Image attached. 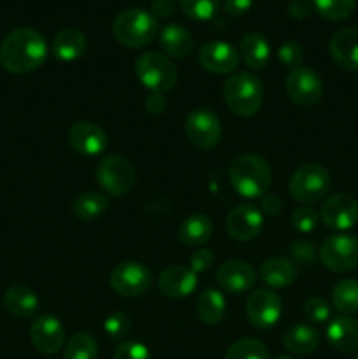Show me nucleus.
<instances>
[{"instance_id":"7","label":"nucleus","mask_w":358,"mask_h":359,"mask_svg":"<svg viewBox=\"0 0 358 359\" xmlns=\"http://www.w3.org/2000/svg\"><path fill=\"white\" fill-rule=\"evenodd\" d=\"M290 195L300 203H316L329 193L330 174L325 167L316 163L302 165L290 179Z\"/></svg>"},{"instance_id":"10","label":"nucleus","mask_w":358,"mask_h":359,"mask_svg":"<svg viewBox=\"0 0 358 359\" xmlns=\"http://www.w3.org/2000/svg\"><path fill=\"white\" fill-rule=\"evenodd\" d=\"M284 88L293 104L302 107H312L323 97V81L309 67H297L290 70L284 81Z\"/></svg>"},{"instance_id":"16","label":"nucleus","mask_w":358,"mask_h":359,"mask_svg":"<svg viewBox=\"0 0 358 359\" xmlns=\"http://www.w3.org/2000/svg\"><path fill=\"white\" fill-rule=\"evenodd\" d=\"M237 49L225 41H211L200 48L199 62L211 74H230L239 67Z\"/></svg>"},{"instance_id":"40","label":"nucleus","mask_w":358,"mask_h":359,"mask_svg":"<svg viewBox=\"0 0 358 359\" xmlns=\"http://www.w3.org/2000/svg\"><path fill=\"white\" fill-rule=\"evenodd\" d=\"M304 316L307 318V321L321 325L330 319V305L319 297L309 298L304 305Z\"/></svg>"},{"instance_id":"11","label":"nucleus","mask_w":358,"mask_h":359,"mask_svg":"<svg viewBox=\"0 0 358 359\" xmlns=\"http://www.w3.org/2000/svg\"><path fill=\"white\" fill-rule=\"evenodd\" d=\"M186 135H188L190 142L199 149H213L220 144L223 128L213 111L195 109L186 118Z\"/></svg>"},{"instance_id":"38","label":"nucleus","mask_w":358,"mask_h":359,"mask_svg":"<svg viewBox=\"0 0 358 359\" xmlns=\"http://www.w3.org/2000/svg\"><path fill=\"white\" fill-rule=\"evenodd\" d=\"M277 58L281 60V63H283L284 67L293 70L297 69V67H300L302 60H304V49H302V46L298 44V42L286 41L279 46V49H277Z\"/></svg>"},{"instance_id":"45","label":"nucleus","mask_w":358,"mask_h":359,"mask_svg":"<svg viewBox=\"0 0 358 359\" xmlns=\"http://www.w3.org/2000/svg\"><path fill=\"white\" fill-rule=\"evenodd\" d=\"M253 7V0H223L225 13L230 16H242Z\"/></svg>"},{"instance_id":"27","label":"nucleus","mask_w":358,"mask_h":359,"mask_svg":"<svg viewBox=\"0 0 358 359\" xmlns=\"http://www.w3.org/2000/svg\"><path fill=\"white\" fill-rule=\"evenodd\" d=\"M213 221L206 214H193L186 217L179 226V241L190 248L204 245L213 237Z\"/></svg>"},{"instance_id":"9","label":"nucleus","mask_w":358,"mask_h":359,"mask_svg":"<svg viewBox=\"0 0 358 359\" xmlns=\"http://www.w3.org/2000/svg\"><path fill=\"white\" fill-rule=\"evenodd\" d=\"M151 270L146 265L137 262H123L111 272V287L125 298L142 297L151 286Z\"/></svg>"},{"instance_id":"34","label":"nucleus","mask_w":358,"mask_h":359,"mask_svg":"<svg viewBox=\"0 0 358 359\" xmlns=\"http://www.w3.org/2000/svg\"><path fill=\"white\" fill-rule=\"evenodd\" d=\"M225 359H269V351L260 340L242 339L228 347Z\"/></svg>"},{"instance_id":"2","label":"nucleus","mask_w":358,"mask_h":359,"mask_svg":"<svg viewBox=\"0 0 358 359\" xmlns=\"http://www.w3.org/2000/svg\"><path fill=\"white\" fill-rule=\"evenodd\" d=\"M228 179L234 191L242 198H260L267 195L272 184V170L262 156L246 153L232 161Z\"/></svg>"},{"instance_id":"1","label":"nucleus","mask_w":358,"mask_h":359,"mask_svg":"<svg viewBox=\"0 0 358 359\" xmlns=\"http://www.w3.org/2000/svg\"><path fill=\"white\" fill-rule=\"evenodd\" d=\"M48 58V44L34 28H16L0 44V65L11 74L37 70Z\"/></svg>"},{"instance_id":"48","label":"nucleus","mask_w":358,"mask_h":359,"mask_svg":"<svg viewBox=\"0 0 358 359\" xmlns=\"http://www.w3.org/2000/svg\"><path fill=\"white\" fill-rule=\"evenodd\" d=\"M274 359H295V358H291V356H277V358H274Z\"/></svg>"},{"instance_id":"31","label":"nucleus","mask_w":358,"mask_h":359,"mask_svg":"<svg viewBox=\"0 0 358 359\" xmlns=\"http://www.w3.org/2000/svg\"><path fill=\"white\" fill-rule=\"evenodd\" d=\"M332 302L336 309L343 314H357L358 312V280L343 279L333 286Z\"/></svg>"},{"instance_id":"28","label":"nucleus","mask_w":358,"mask_h":359,"mask_svg":"<svg viewBox=\"0 0 358 359\" xmlns=\"http://www.w3.org/2000/svg\"><path fill=\"white\" fill-rule=\"evenodd\" d=\"M318 344L319 333L309 325H293L283 335V346L293 354H311Z\"/></svg>"},{"instance_id":"44","label":"nucleus","mask_w":358,"mask_h":359,"mask_svg":"<svg viewBox=\"0 0 358 359\" xmlns=\"http://www.w3.org/2000/svg\"><path fill=\"white\" fill-rule=\"evenodd\" d=\"M311 9L312 6L309 0H291V2L288 4V14L297 21L305 20V18L311 14Z\"/></svg>"},{"instance_id":"33","label":"nucleus","mask_w":358,"mask_h":359,"mask_svg":"<svg viewBox=\"0 0 358 359\" xmlns=\"http://www.w3.org/2000/svg\"><path fill=\"white\" fill-rule=\"evenodd\" d=\"M312 6L325 20L343 21L354 13L357 0H312Z\"/></svg>"},{"instance_id":"17","label":"nucleus","mask_w":358,"mask_h":359,"mask_svg":"<svg viewBox=\"0 0 358 359\" xmlns=\"http://www.w3.org/2000/svg\"><path fill=\"white\" fill-rule=\"evenodd\" d=\"M30 339L41 353L56 354L65 344V328L55 316H41L32 323Z\"/></svg>"},{"instance_id":"29","label":"nucleus","mask_w":358,"mask_h":359,"mask_svg":"<svg viewBox=\"0 0 358 359\" xmlns=\"http://www.w3.org/2000/svg\"><path fill=\"white\" fill-rule=\"evenodd\" d=\"M227 302L218 290H206L197 300V314L204 325L214 326L223 321Z\"/></svg>"},{"instance_id":"19","label":"nucleus","mask_w":358,"mask_h":359,"mask_svg":"<svg viewBox=\"0 0 358 359\" xmlns=\"http://www.w3.org/2000/svg\"><path fill=\"white\" fill-rule=\"evenodd\" d=\"M197 273L190 266L171 265L158 277V290L167 298H186L197 290Z\"/></svg>"},{"instance_id":"25","label":"nucleus","mask_w":358,"mask_h":359,"mask_svg":"<svg viewBox=\"0 0 358 359\" xmlns=\"http://www.w3.org/2000/svg\"><path fill=\"white\" fill-rule=\"evenodd\" d=\"M160 46L172 58H186L193 49V37L181 25L168 23L160 30Z\"/></svg>"},{"instance_id":"42","label":"nucleus","mask_w":358,"mask_h":359,"mask_svg":"<svg viewBox=\"0 0 358 359\" xmlns=\"http://www.w3.org/2000/svg\"><path fill=\"white\" fill-rule=\"evenodd\" d=\"M214 252L209 249H199L190 256V269L195 273H204L214 265Z\"/></svg>"},{"instance_id":"5","label":"nucleus","mask_w":358,"mask_h":359,"mask_svg":"<svg viewBox=\"0 0 358 359\" xmlns=\"http://www.w3.org/2000/svg\"><path fill=\"white\" fill-rule=\"evenodd\" d=\"M135 76L151 93H165L178 83V69L165 55L157 51L142 53L135 60Z\"/></svg>"},{"instance_id":"18","label":"nucleus","mask_w":358,"mask_h":359,"mask_svg":"<svg viewBox=\"0 0 358 359\" xmlns=\"http://www.w3.org/2000/svg\"><path fill=\"white\" fill-rule=\"evenodd\" d=\"M329 53L340 69L358 72V28H340L330 37Z\"/></svg>"},{"instance_id":"22","label":"nucleus","mask_w":358,"mask_h":359,"mask_svg":"<svg viewBox=\"0 0 358 359\" xmlns=\"http://www.w3.org/2000/svg\"><path fill=\"white\" fill-rule=\"evenodd\" d=\"M86 35L77 28H63L55 35L51 44L53 56L60 62H76L86 51Z\"/></svg>"},{"instance_id":"43","label":"nucleus","mask_w":358,"mask_h":359,"mask_svg":"<svg viewBox=\"0 0 358 359\" xmlns=\"http://www.w3.org/2000/svg\"><path fill=\"white\" fill-rule=\"evenodd\" d=\"M175 7H178L175 0H153L151 14L154 16V20H167L175 13Z\"/></svg>"},{"instance_id":"24","label":"nucleus","mask_w":358,"mask_h":359,"mask_svg":"<svg viewBox=\"0 0 358 359\" xmlns=\"http://www.w3.org/2000/svg\"><path fill=\"white\" fill-rule=\"evenodd\" d=\"M239 55H241L246 67L253 70H263L270 60L269 41L258 32L246 34L244 39L241 41Z\"/></svg>"},{"instance_id":"21","label":"nucleus","mask_w":358,"mask_h":359,"mask_svg":"<svg viewBox=\"0 0 358 359\" xmlns=\"http://www.w3.org/2000/svg\"><path fill=\"white\" fill-rule=\"evenodd\" d=\"M326 340L340 353H354L358 349V319L351 316H337L326 326Z\"/></svg>"},{"instance_id":"12","label":"nucleus","mask_w":358,"mask_h":359,"mask_svg":"<svg viewBox=\"0 0 358 359\" xmlns=\"http://www.w3.org/2000/svg\"><path fill=\"white\" fill-rule=\"evenodd\" d=\"M283 312L281 297L272 290H256L246 302V316L256 330H269L279 321Z\"/></svg>"},{"instance_id":"46","label":"nucleus","mask_w":358,"mask_h":359,"mask_svg":"<svg viewBox=\"0 0 358 359\" xmlns=\"http://www.w3.org/2000/svg\"><path fill=\"white\" fill-rule=\"evenodd\" d=\"M283 202L276 195H263L262 196V210L267 216H277L281 212Z\"/></svg>"},{"instance_id":"3","label":"nucleus","mask_w":358,"mask_h":359,"mask_svg":"<svg viewBox=\"0 0 358 359\" xmlns=\"http://www.w3.org/2000/svg\"><path fill=\"white\" fill-rule=\"evenodd\" d=\"M223 98L234 114L249 118L260 111L263 104L262 81L251 72H235L225 81Z\"/></svg>"},{"instance_id":"49","label":"nucleus","mask_w":358,"mask_h":359,"mask_svg":"<svg viewBox=\"0 0 358 359\" xmlns=\"http://www.w3.org/2000/svg\"><path fill=\"white\" fill-rule=\"evenodd\" d=\"M357 359H358V356H357Z\"/></svg>"},{"instance_id":"37","label":"nucleus","mask_w":358,"mask_h":359,"mask_svg":"<svg viewBox=\"0 0 358 359\" xmlns=\"http://www.w3.org/2000/svg\"><path fill=\"white\" fill-rule=\"evenodd\" d=\"M319 221V214L311 207H298L291 212L290 224L297 233H311Z\"/></svg>"},{"instance_id":"20","label":"nucleus","mask_w":358,"mask_h":359,"mask_svg":"<svg viewBox=\"0 0 358 359\" xmlns=\"http://www.w3.org/2000/svg\"><path fill=\"white\" fill-rule=\"evenodd\" d=\"M216 283L221 290L239 294L255 286L256 273L249 263L241 262V259H232V262L223 263L218 269Z\"/></svg>"},{"instance_id":"26","label":"nucleus","mask_w":358,"mask_h":359,"mask_svg":"<svg viewBox=\"0 0 358 359\" xmlns=\"http://www.w3.org/2000/svg\"><path fill=\"white\" fill-rule=\"evenodd\" d=\"M4 305L16 318H30L37 312L39 297L28 286L16 284L4 293Z\"/></svg>"},{"instance_id":"47","label":"nucleus","mask_w":358,"mask_h":359,"mask_svg":"<svg viewBox=\"0 0 358 359\" xmlns=\"http://www.w3.org/2000/svg\"><path fill=\"white\" fill-rule=\"evenodd\" d=\"M165 107H167V102H165V98L160 93H151L146 98V109L151 114H160Z\"/></svg>"},{"instance_id":"13","label":"nucleus","mask_w":358,"mask_h":359,"mask_svg":"<svg viewBox=\"0 0 358 359\" xmlns=\"http://www.w3.org/2000/svg\"><path fill=\"white\" fill-rule=\"evenodd\" d=\"M319 219L330 230H351L358 223V202L347 193L329 196L319 210Z\"/></svg>"},{"instance_id":"32","label":"nucleus","mask_w":358,"mask_h":359,"mask_svg":"<svg viewBox=\"0 0 358 359\" xmlns=\"http://www.w3.org/2000/svg\"><path fill=\"white\" fill-rule=\"evenodd\" d=\"M97 340L88 333H76L67 340L63 359H97Z\"/></svg>"},{"instance_id":"8","label":"nucleus","mask_w":358,"mask_h":359,"mask_svg":"<svg viewBox=\"0 0 358 359\" xmlns=\"http://www.w3.org/2000/svg\"><path fill=\"white\" fill-rule=\"evenodd\" d=\"M319 259L325 269L336 273L354 270L358 266V238L346 233L332 235L319 248Z\"/></svg>"},{"instance_id":"15","label":"nucleus","mask_w":358,"mask_h":359,"mask_svg":"<svg viewBox=\"0 0 358 359\" xmlns=\"http://www.w3.org/2000/svg\"><path fill=\"white\" fill-rule=\"evenodd\" d=\"M69 144L76 153L84 156H97L107 149L109 137L95 123L77 121L69 130Z\"/></svg>"},{"instance_id":"14","label":"nucleus","mask_w":358,"mask_h":359,"mask_svg":"<svg viewBox=\"0 0 358 359\" xmlns=\"http://www.w3.org/2000/svg\"><path fill=\"white\" fill-rule=\"evenodd\" d=\"M263 228V214L255 205L242 203L227 216V231L232 238L241 242L253 241Z\"/></svg>"},{"instance_id":"39","label":"nucleus","mask_w":358,"mask_h":359,"mask_svg":"<svg viewBox=\"0 0 358 359\" xmlns=\"http://www.w3.org/2000/svg\"><path fill=\"white\" fill-rule=\"evenodd\" d=\"M288 252H290L291 263H293L295 266H309L312 265V262H314L316 258L314 244H311V242L307 241L293 242V244L290 245V249H288Z\"/></svg>"},{"instance_id":"36","label":"nucleus","mask_w":358,"mask_h":359,"mask_svg":"<svg viewBox=\"0 0 358 359\" xmlns=\"http://www.w3.org/2000/svg\"><path fill=\"white\" fill-rule=\"evenodd\" d=\"M132 328V319L125 312H112L105 318L104 321V332L111 337L112 340L125 339Z\"/></svg>"},{"instance_id":"4","label":"nucleus","mask_w":358,"mask_h":359,"mask_svg":"<svg viewBox=\"0 0 358 359\" xmlns=\"http://www.w3.org/2000/svg\"><path fill=\"white\" fill-rule=\"evenodd\" d=\"M112 34L116 41L126 48H144L157 37L158 23L151 13L132 7V9L121 11L116 16L112 23Z\"/></svg>"},{"instance_id":"6","label":"nucleus","mask_w":358,"mask_h":359,"mask_svg":"<svg viewBox=\"0 0 358 359\" xmlns=\"http://www.w3.org/2000/svg\"><path fill=\"white\" fill-rule=\"evenodd\" d=\"M98 184L107 195L123 196L135 186L137 174L133 165L121 154H109L102 158L95 170Z\"/></svg>"},{"instance_id":"41","label":"nucleus","mask_w":358,"mask_h":359,"mask_svg":"<svg viewBox=\"0 0 358 359\" xmlns=\"http://www.w3.org/2000/svg\"><path fill=\"white\" fill-rule=\"evenodd\" d=\"M114 359H151V354L144 344L126 340V342H121L118 346Z\"/></svg>"},{"instance_id":"23","label":"nucleus","mask_w":358,"mask_h":359,"mask_svg":"<svg viewBox=\"0 0 358 359\" xmlns=\"http://www.w3.org/2000/svg\"><path fill=\"white\" fill-rule=\"evenodd\" d=\"M260 277L263 283L274 290H283L297 279V266L291 263V259L274 256V258L265 259L260 266Z\"/></svg>"},{"instance_id":"35","label":"nucleus","mask_w":358,"mask_h":359,"mask_svg":"<svg viewBox=\"0 0 358 359\" xmlns=\"http://www.w3.org/2000/svg\"><path fill=\"white\" fill-rule=\"evenodd\" d=\"M220 0H179V7L195 21H209L220 11Z\"/></svg>"},{"instance_id":"30","label":"nucleus","mask_w":358,"mask_h":359,"mask_svg":"<svg viewBox=\"0 0 358 359\" xmlns=\"http://www.w3.org/2000/svg\"><path fill=\"white\" fill-rule=\"evenodd\" d=\"M109 209V198L102 193L86 191L76 196L72 203V212L77 219L91 221L100 217Z\"/></svg>"}]
</instances>
